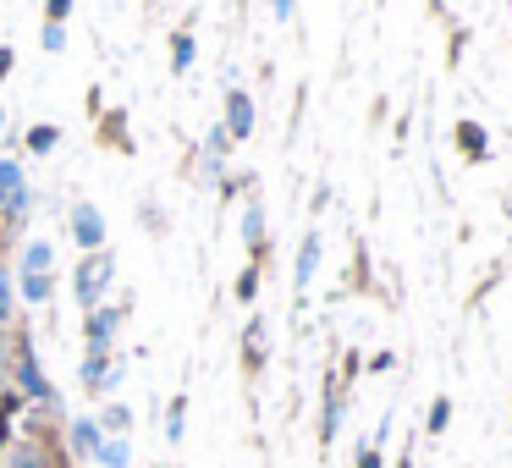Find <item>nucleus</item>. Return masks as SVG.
I'll use <instances>...</instances> for the list:
<instances>
[{"instance_id": "nucleus-30", "label": "nucleus", "mask_w": 512, "mask_h": 468, "mask_svg": "<svg viewBox=\"0 0 512 468\" xmlns=\"http://www.w3.org/2000/svg\"><path fill=\"white\" fill-rule=\"evenodd\" d=\"M397 468H413V457H402V463H397Z\"/></svg>"}, {"instance_id": "nucleus-15", "label": "nucleus", "mask_w": 512, "mask_h": 468, "mask_svg": "<svg viewBox=\"0 0 512 468\" xmlns=\"http://www.w3.org/2000/svg\"><path fill=\"white\" fill-rule=\"evenodd\" d=\"M243 237H248V248H254V254H265V210H259V204H248V215H243Z\"/></svg>"}, {"instance_id": "nucleus-20", "label": "nucleus", "mask_w": 512, "mask_h": 468, "mask_svg": "<svg viewBox=\"0 0 512 468\" xmlns=\"http://www.w3.org/2000/svg\"><path fill=\"white\" fill-rule=\"evenodd\" d=\"M446 424H452V397H435V402H430V419H424V430H430V435H446Z\"/></svg>"}, {"instance_id": "nucleus-7", "label": "nucleus", "mask_w": 512, "mask_h": 468, "mask_svg": "<svg viewBox=\"0 0 512 468\" xmlns=\"http://www.w3.org/2000/svg\"><path fill=\"white\" fill-rule=\"evenodd\" d=\"M243 369L248 375L265 369V320H248V331H243Z\"/></svg>"}, {"instance_id": "nucleus-10", "label": "nucleus", "mask_w": 512, "mask_h": 468, "mask_svg": "<svg viewBox=\"0 0 512 468\" xmlns=\"http://www.w3.org/2000/svg\"><path fill=\"white\" fill-rule=\"evenodd\" d=\"M457 149H463L468 160H485L490 149H485V127L479 122H457Z\"/></svg>"}, {"instance_id": "nucleus-12", "label": "nucleus", "mask_w": 512, "mask_h": 468, "mask_svg": "<svg viewBox=\"0 0 512 468\" xmlns=\"http://www.w3.org/2000/svg\"><path fill=\"white\" fill-rule=\"evenodd\" d=\"M50 292H56L50 270H23V298L28 303H50Z\"/></svg>"}, {"instance_id": "nucleus-28", "label": "nucleus", "mask_w": 512, "mask_h": 468, "mask_svg": "<svg viewBox=\"0 0 512 468\" xmlns=\"http://www.w3.org/2000/svg\"><path fill=\"white\" fill-rule=\"evenodd\" d=\"M12 314V292H6V281H0V320Z\"/></svg>"}, {"instance_id": "nucleus-21", "label": "nucleus", "mask_w": 512, "mask_h": 468, "mask_svg": "<svg viewBox=\"0 0 512 468\" xmlns=\"http://www.w3.org/2000/svg\"><path fill=\"white\" fill-rule=\"evenodd\" d=\"M50 265H56V248L50 243H28L23 248V270H50Z\"/></svg>"}, {"instance_id": "nucleus-25", "label": "nucleus", "mask_w": 512, "mask_h": 468, "mask_svg": "<svg viewBox=\"0 0 512 468\" xmlns=\"http://www.w3.org/2000/svg\"><path fill=\"white\" fill-rule=\"evenodd\" d=\"M72 17V0H45V23H67Z\"/></svg>"}, {"instance_id": "nucleus-1", "label": "nucleus", "mask_w": 512, "mask_h": 468, "mask_svg": "<svg viewBox=\"0 0 512 468\" xmlns=\"http://www.w3.org/2000/svg\"><path fill=\"white\" fill-rule=\"evenodd\" d=\"M111 276H116V259L105 254V248L83 259V265H78V281H72V287H78V303H83V309H100V298H105V287H111Z\"/></svg>"}, {"instance_id": "nucleus-29", "label": "nucleus", "mask_w": 512, "mask_h": 468, "mask_svg": "<svg viewBox=\"0 0 512 468\" xmlns=\"http://www.w3.org/2000/svg\"><path fill=\"white\" fill-rule=\"evenodd\" d=\"M270 6H276V17H292V6H298V0H270Z\"/></svg>"}, {"instance_id": "nucleus-2", "label": "nucleus", "mask_w": 512, "mask_h": 468, "mask_svg": "<svg viewBox=\"0 0 512 468\" xmlns=\"http://www.w3.org/2000/svg\"><path fill=\"white\" fill-rule=\"evenodd\" d=\"M17 391H23V397H39V402L56 397V391H50V380L39 375V358H34V347H28V336L17 342Z\"/></svg>"}, {"instance_id": "nucleus-16", "label": "nucleus", "mask_w": 512, "mask_h": 468, "mask_svg": "<svg viewBox=\"0 0 512 468\" xmlns=\"http://www.w3.org/2000/svg\"><path fill=\"white\" fill-rule=\"evenodd\" d=\"M56 144H61V127H50V122L28 127V149H34V155H50Z\"/></svg>"}, {"instance_id": "nucleus-18", "label": "nucleus", "mask_w": 512, "mask_h": 468, "mask_svg": "<svg viewBox=\"0 0 512 468\" xmlns=\"http://www.w3.org/2000/svg\"><path fill=\"white\" fill-rule=\"evenodd\" d=\"M72 446H78L83 457H94V446H100V424H94V419H78V424H72Z\"/></svg>"}, {"instance_id": "nucleus-14", "label": "nucleus", "mask_w": 512, "mask_h": 468, "mask_svg": "<svg viewBox=\"0 0 512 468\" xmlns=\"http://www.w3.org/2000/svg\"><path fill=\"white\" fill-rule=\"evenodd\" d=\"M94 457H100L105 468H127V441H122V435H100V446H94Z\"/></svg>"}, {"instance_id": "nucleus-26", "label": "nucleus", "mask_w": 512, "mask_h": 468, "mask_svg": "<svg viewBox=\"0 0 512 468\" xmlns=\"http://www.w3.org/2000/svg\"><path fill=\"white\" fill-rule=\"evenodd\" d=\"M358 468H380V446H358Z\"/></svg>"}, {"instance_id": "nucleus-9", "label": "nucleus", "mask_w": 512, "mask_h": 468, "mask_svg": "<svg viewBox=\"0 0 512 468\" xmlns=\"http://www.w3.org/2000/svg\"><path fill=\"white\" fill-rule=\"evenodd\" d=\"M314 270H320V232H309V237H303V248H298V276H292V281H298V292L314 281Z\"/></svg>"}, {"instance_id": "nucleus-24", "label": "nucleus", "mask_w": 512, "mask_h": 468, "mask_svg": "<svg viewBox=\"0 0 512 468\" xmlns=\"http://www.w3.org/2000/svg\"><path fill=\"white\" fill-rule=\"evenodd\" d=\"M39 39H45V50H50V56H61V45H67V34H61V23H45V34H39Z\"/></svg>"}, {"instance_id": "nucleus-17", "label": "nucleus", "mask_w": 512, "mask_h": 468, "mask_svg": "<svg viewBox=\"0 0 512 468\" xmlns=\"http://www.w3.org/2000/svg\"><path fill=\"white\" fill-rule=\"evenodd\" d=\"M188 67H193V34H188V28H182V34L171 39V72H177V78H182V72H188Z\"/></svg>"}, {"instance_id": "nucleus-13", "label": "nucleus", "mask_w": 512, "mask_h": 468, "mask_svg": "<svg viewBox=\"0 0 512 468\" xmlns=\"http://www.w3.org/2000/svg\"><path fill=\"white\" fill-rule=\"evenodd\" d=\"M336 424H342V391L325 386V413H320V441H331Z\"/></svg>"}, {"instance_id": "nucleus-31", "label": "nucleus", "mask_w": 512, "mask_h": 468, "mask_svg": "<svg viewBox=\"0 0 512 468\" xmlns=\"http://www.w3.org/2000/svg\"><path fill=\"white\" fill-rule=\"evenodd\" d=\"M155 468H166V463H155Z\"/></svg>"}, {"instance_id": "nucleus-4", "label": "nucleus", "mask_w": 512, "mask_h": 468, "mask_svg": "<svg viewBox=\"0 0 512 468\" xmlns=\"http://www.w3.org/2000/svg\"><path fill=\"white\" fill-rule=\"evenodd\" d=\"M221 127H226V138H237V144H243V138L254 133V100H248L243 89L226 94V116H221Z\"/></svg>"}, {"instance_id": "nucleus-8", "label": "nucleus", "mask_w": 512, "mask_h": 468, "mask_svg": "<svg viewBox=\"0 0 512 468\" xmlns=\"http://www.w3.org/2000/svg\"><path fill=\"white\" fill-rule=\"evenodd\" d=\"M6 468H56V457H50L39 441H17L12 457H6Z\"/></svg>"}, {"instance_id": "nucleus-3", "label": "nucleus", "mask_w": 512, "mask_h": 468, "mask_svg": "<svg viewBox=\"0 0 512 468\" xmlns=\"http://www.w3.org/2000/svg\"><path fill=\"white\" fill-rule=\"evenodd\" d=\"M72 237H78V248L100 254L105 248V215L94 210V204H72Z\"/></svg>"}, {"instance_id": "nucleus-19", "label": "nucleus", "mask_w": 512, "mask_h": 468, "mask_svg": "<svg viewBox=\"0 0 512 468\" xmlns=\"http://www.w3.org/2000/svg\"><path fill=\"white\" fill-rule=\"evenodd\" d=\"M127 424H133V408H122V402H111V408H100V430L122 435Z\"/></svg>"}, {"instance_id": "nucleus-5", "label": "nucleus", "mask_w": 512, "mask_h": 468, "mask_svg": "<svg viewBox=\"0 0 512 468\" xmlns=\"http://www.w3.org/2000/svg\"><path fill=\"white\" fill-rule=\"evenodd\" d=\"M116 325H122V309H89V320H83V336H89V347H100V353H111V336Z\"/></svg>"}, {"instance_id": "nucleus-22", "label": "nucleus", "mask_w": 512, "mask_h": 468, "mask_svg": "<svg viewBox=\"0 0 512 468\" xmlns=\"http://www.w3.org/2000/svg\"><path fill=\"white\" fill-rule=\"evenodd\" d=\"M182 430H188V397L171 402V413H166V441H182Z\"/></svg>"}, {"instance_id": "nucleus-6", "label": "nucleus", "mask_w": 512, "mask_h": 468, "mask_svg": "<svg viewBox=\"0 0 512 468\" xmlns=\"http://www.w3.org/2000/svg\"><path fill=\"white\" fill-rule=\"evenodd\" d=\"M83 386L100 397L105 386H116V364H111V353H100V347H89V358H83Z\"/></svg>"}, {"instance_id": "nucleus-23", "label": "nucleus", "mask_w": 512, "mask_h": 468, "mask_svg": "<svg viewBox=\"0 0 512 468\" xmlns=\"http://www.w3.org/2000/svg\"><path fill=\"white\" fill-rule=\"evenodd\" d=\"M254 292H259V270H243V276H237V298L254 303Z\"/></svg>"}, {"instance_id": "nucleus-11", "label": "nucleus", "mask_w": 512, "mask_h": 468, "mask_svg": "<svg viewBox=\"0 0 512 468\" xmlns=\"http://www.w3.org/2000/svg\"><path fill=\"white\" fill-rule=\"evenodd\" d=\"M23 193H28V188H23V171H17L12 160H0V204L12 210V204L23 199Z\"/></svg>"}, {"instance_id": "nucleus-27", "label": "nucleus", "mask_w": 512, "mask_h": 468, "mask_svg": "<svg viewBox=\"0 0 512 468\" xmlns=\"http://www.w3.org/2000/svg\"><path fill=\"white\" fill-rule=\"evenodd\" d=\"M12 78V45H0V83Z\"/></svg>"}]
</instances>
